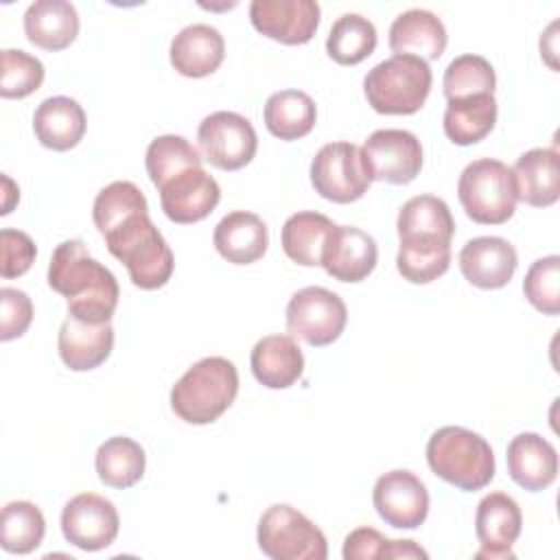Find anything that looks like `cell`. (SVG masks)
Listing matches in <instances>:
<instances>
[{
	"instance_id": "obj_3",
	"label": "cell",
	"mask_w": 560,
	"mask_h": 560,
	"mask_svg": "<svg viewBox=\"0 0 560 560\" xmlns=\"http://www.w3.org/2000/svg\"><path fill=\"white\" fill-rule=\"evenodd\" d=\"M101 234L109 254L127 267V273L136 287L153 291L171 280L175 267L173 252L151 221L149 208L120 217Z\"/></svg>"
},
{
	"instance_id": "obj_9",
	"label": "cell",
	"mask_w": 560,
	"mask_h": 560,
	"mask_svg": "<svg viewBox=\"0 0 560 560\" xmlns=\"http://www.w3.org/2000/svg\"><path fill=\"white\" fill-rule=\"evenodd\" d=\"M311 184L315 192L332 203L361 199L372 184L361 147L352 142H328L311 162Z\"/></svg>"
},
{
	"instance_id": "obj_10",
	"label": "cell",
	"mask_w": 560,
	"mask_h": 560,
	"mask_svg": "<svg viewBox=\"0 0 560 560\" xmlns=\"http://www.w3.org/2000/svg\"><path fill=\"white\" fill-rule=\"evenodd\" d=\"M346 322V302L324 287H304L287 304V330L315 348L337 341Z\"/></svg>"
},
{
	"instance_id": "obj_13",
	"label": "cell",
	"mask_w": 560,
	"mask_h": 560,
	"mask_svg": "<svg viewBox=\"0 0 560 560\" xmlns=\"http://www.w3.org/2000/svg\"><path fill=\"white\" fill-rule=\"evenodd\" d=\"M118 527L120 518L114 503L101 494L81 492L63 505V538L83 551H98L109 547L118 536Z\"/></svg>"
},
{
	"instance_id": "obj_31",
	"label": "cell",
	"mask_w": 560,
	"mask_h": 560,
	"mask_svg": "<svg viewBox=\"0 0 560 560\" xmlns=\"http://www.w3.org/2000/svg\"><path fill=\"white\" fill-rule=\"evenodd\" d=\"M332 228L335 223L322 212H311V210L295 212L282 225V234H280L282 249L293 262L302 267L322 265L324 245Z\"/></svg>"
},
{
	"instance_id": "obj_7",
	"label": "cell",
	"mask_w": 560,
	"mask_h": 560,
	"mask_svg": "<svg viewBox=\"0 0 560 560\" xmlns=\"http://www.w3.org/2000/svg\"><path fill=\"white\" fill-rule=\"evenodd\" d=\"M457 197L475 223L501 225L516 210V184L508 164L492 158L470 162L457 182Z\"/></svg>"
},
{
	"instance_id": "obj_6",
	"label": "cell",
	"mask_w": 560,
	"mask_h": 560,
	"mask_svg": "<svg viewBox=\"0 0 560 560\" xmlns=\"http://www.w3.org/2000/svg\"><path fill=\"white\" fill-rule=\"evenodd\" d=\"M431 83L433 74L424 59L413 55H392L365 74L363 92L374 112L409 116L424 105Z\"/></svg>"
},
{
	"instance_id": "obj_41",
	"label": "cell",
	"mask_w": 560,
	"mask_h": 560,
	"mask_svg": "<svg viewBox=\"0 0 560 560\" xmlns=\"http://www.w3.org/2000/svg\"><path fill=\"white\" fill-rule=\"evenodd\" d=\"M33 322L31 298L13 287L0 289V339L11 341L22 337Z\"/></svg>"
},
{
	"instance_id": "obj_19",
	"label": "cell",
	"mask_w": 560,
	"mask_h": 560,
	"mask_svg": "<svg viewBox=\"0 0 560 560\" xmlns=\"http://www.w3.org/2000/svg\"><path fill=\"white\" fill-rule=\"evenodd\" d=\"M462 276L479 289L505 287L518 265L516 249L501 236H477L470 238L459 252Z\"/></svg>"
},
{
	"instance_id": "obj_32",
	"label": "cell",
	"mask_w": 560,
	"mask_h": 560,
	"mask_svg": "<svg viewBox=\"0 0 560 560\" xmlns=\"http://www.w3.org/2000/svg\"><path fill=\"white\" fill-rule=\"evenodd\" d=\"M94 466H96L98 479L105 486L118 488V490L131 488L144 475V466H147L144 448L127 435H114L98 446Z\"/></svg>"
},
{
	"instance_id": "obj_33",
	"label": "cell",
	"mask_w": 560,
	"mask_h": 560,
	"mask_svg": "<svg viewBox=\"0 0 560 560\" xmlns=\"http://www.w3.org/2000/svg\"><path fill=\"white\" fill-rule=\"evenodd\" d=\"M376 48L374 24L359 13H343L330 26L326 39L328 57L339 66H357Z\"/></svg>"
},
{
	"instance_id": "obj_42",
	"label": "cell",
	"mask_w": 560,
	"mask_h": 560,
	"mask_svg": "<svg viewBox=\"0 0 560 560\" xmlns=\"http://www.w3.org/2000/svg\"><path fill=\"white\" fill-rule=\"evenodd\" d=\"M2 184H4V203H2V210H0V214H9L11 212V201L7 199L11 192H20L15 186H13V182L7 177V175H2ZM13 197H20V195H13Z\"/></svg>"
},
{
	"instance_id": "obj_14",
	"label": "cell",
	"mask_w": 560,
	"mask_h": 560,
	"mask_svg": "<svg viewBox=\"0 0 560 560\" xmlns=\"http://www.w3.org/2000/svg\"><path fill=\"white\" fill-rule=\"evenodd\" d=\"M372 503L387 525L416 529L429 514V490L420 477L398 468L376 479Z\"/></svg>"
},
{
	"instance_id": "obj_26",
	"label": "cell",
	"mask_w": 560,
	"mask_h": 560,
	"mask_svg": "<svg viewBox=\"0 0 560 560\" xmlns=\"http://www.w3.org/2000/svg\"><path fill=\"white\" fill-rule=\"evenodd\" d=\"M88 118L83 107L70 96H50L33 114V131L42 147L70 151L85 133Z\"/></svg>"
},
{
	"instance_id": "obj_27",
	"label": "cell",
	"mask_w": 560,
	"mask_h": 560,
	"mask_svg": "<svg viewBox=\"0 0 560 560\" xmlns=\"http://www.w3.org/2000/svg\"><path fill=\"white\" fill-rule=\"evenodd\" d=\"M24 33L44 50H63L79 35V13L66 0H35L24 13Z\"/></svg>"
},
{
	"instance_id": "obj_35",
	"label": "cell",
	"mask_w": 560,
	"mask_h": 560,
	"mask_svg": "<svg viewBox=\"0 0 560 560\" xmlns=\"http://www.w3.org/2000/svg\"><path fill=\"white\" fill-rule=\"evenodd\" d=\"M444 96L448 101H462L477 94H494L497 74L492 63L481 55H459L444 70L442 79Z\"/></svg>"
},
{
	"instance_id": "obj_12",
	"label": "cell",
	"mask_w": 560,
	"mask_h": 560,
	"mask_svg": "<svg viewBox=\"0 0 560 560\" xmlns=\"http://www.w3.org/2000/svg\"><path fill=\"white\" fill-rule=\"evenodd\" d=\"M372 182L409 184L422 168V144L407 129H376L361 147Z\"/></svg>"
},
{
	"instance_id": "obj_2",
	"label": "cell",
	"mask_w": 560,
	"mask_h": 560,
	"mask_svg": "<svg viewBox=\"0 0 560 560\" xmlns=\"http://www.w3.org/2000/svg\"><path fill=\"white\" fill-rule=\"evenodd\" d=\"M48 287L68 300V313L88 324L112 319L120 289L116 276L92 258L81 238L55 247L48 265Z\"/></svg>"
},
{
	"instance_id": "obj_21",
	"label": "cell",
	"mask_w": 560,
	"mask_h": 560,
	"mask_svg": "<svg viewBox=\"0 0 560 560\" xmlns=\"http://www.w3.org/2000/svg\"><path fill=\"white\" fill-rule=\"evenodd\" d=\"M171 66L188 79H201L219 70L225 57L223 35L210 24H190L171 42Z\"/></svg>"
},
{
	"instance_id": "obj_16",
	"label": "cell",
	"mask_w": 560,
	"mask_h": 560,
	"mask_svg": "<svg viewBox=\"0 0 560 560\" xmlns=\"http://www.w3.org/2000/svg\"><path fill=\"white\" fill-rule=\"evenodd\" d=\"M160 203L164 214L179 225L206 219L221 199L217 179L201 166H190L166 179L160 188Z\"/></svg>"
},
{
	"instance_id": "obj_29",
	"label": "cell",
	"mask_w": 560,
	"mask_h": 560,
	"mask_svg": "<svg viewBox=\"0 0 560 560\" xmlns=\"http://www.w3.org/2000/svg\"><path fill=\"white\" fill-rule=\"evenodd\" d=\"M262 118L271 136L280 140H300L313 131L317 107L302 90H280L267 98Z\"/></svg>"
},
{
	"instance_id": "obj_8",
	"label": "cell",
	"mask_w": 560,
	"mask_h": 560,
	"mask_svg": "<svg viewBox=\"0 0 560 560\" xmlns=\"http://www.w3.org/2000/svg\"><path fill=\"white\" fill-rule=\"evenodd\" d=\"M258 547L271 560H326L324 532L287 503L267 508L258 521Z\"/></svg>"
},
{
	"instance_id": "obj_5",
	"label": "cell",
	"mask_w": 560,
	"mask_h": 560,
	"mask_svg": "<svg viewBox=\"0 0 560 560\" xmlns=\"http://www.w3.org/2000/svg\"><path fill=\"white\" fill-rule=\"evenodd\" d=\"M427 462L446 483L475 492L494 477V453L486 438L464 427H442L427 442Z\"/></svg>"
},
{
	"instance_id": "obj_22",
	"label": "cell",
	"mask_w": 560,
	"mask_h": 560,
	"mask_svg": "<svg viewBox=\"0 0 560 560\" xmlns=\"http://www.w3.org/2000/svg\"><path fill=\"white\" fill-rule=\"evenodd\" d=\"M57 348L61 361L74 372H88L107 361L114 348V328L105 324H88L72 315L61 324Z\"/></svg>"
},
{
	"instance_id": "obj_30",
	"label": "cell",
	"mask_w": 560,
	"mask_h": 560,
	"mask_svg": "<svg viewBox=\"0 0 560 560\" xmlns=\"http://www.w3.org/2000/svg\"><path fill=\"white\" fill-rule=\"evenodd\" d=\"M494 122H497L494 94H477L462 101H448L442 127L451 142L459 147H468L483 140L494 129Z\"/></svg>"
},
{
	"instance_id": "obj_34",
	"label": "cell",
	"mask_w": 560,
	"mask_h": 560,
	"mask_svg": "<svg viewBox=\"0 0 560 560\" xmlns=\"http://www.w3.org/2000/svg\"><path fill=\"white\" fill-rule=\"evenodd\" d=\"M46 534L42 510L31 501H11L0 514V545L7 553L35 551Z\"/></svg>"
},
{
	"instance_id": "obj_36",
	"label": "cell",
	"mask_w": 560,
	"mask_h": 560,
	"mask_svg": "<svg viewBox=\"0 0 560 560\" xmlns=\"http://www.w3.org/2000/svg\"><path fill=\"white\" fill-rule=\"evenodd\" d=\"M144 166L151 184L160 188L166 179H171L179 171L190 166H201V155L184 136L166 133L151 140V144L147 147Z\"/></svg>"
},
{
	"instance_id": "obj_24",
	"label": "cell",
	"mask_w": 560,
	"mask_h": 560,
	"mask_svg": "<svg viewBox=\"0 0 560 560\" xmlns=\"http://www.w3.org/2000/svg\"><path fill=\"white\" fill-rule=\"evenodd\" d=\"M212 243L228 262L252 265L265 256L269 245V232L258 214L234 210L217 223Z\"/></svg>"
},
{
	"instance_id": "obj_37",
	"label": "cell",
	"mask_w": 560,
	"mask_h": 560,
	"mask_svg": "<svg viewBox=\"0 0 560 560\" xmlns=\"http://www.w3.org/2000/svg\"><path fill=\"white\" fill-rule=\"evenodd\" d=\"M346 560L372 558H429V553L413 540H392L374 527H357L343 540Z\"/></svg>"
},
{
	"instance_id": "obj_39",
	"label": "cell",
	"mask_w": 560,
	"mask_h": 560,
	"mask_svg": "<svg viewBox=\"0 0 560 560\" xmlns=\"http://www.w3.org/2000/svg\"><path fill=\"white\" fill-rule=\"evenodd\" d=\"M523 293L536 311L545 315H558L560 313V256L551 254L532 262L523 280Z\"/></svg>"
},
{
	"instance_id": "obj_25",
	"label": "cell",
	"mask_w": 560,
	"mask_h": 560,
	"mask_svg": "<svg viewBox=\"0 0 560 560\" xmlns=\"http://www.w3.org/2000/svg\"><path fill=\"white\" fill-rule=\"evenodd\" d=\"M256 381L269 389L291 387L304 372V354L291 335H267L249 357Z\"/></svg>"
},
{
	"instance_id": "obj_40",
	"label": "cell",
	"mask_w": 560,
	"mask_h": 560,
	"mask_svg": "<svg viewBox=\"0 0 560 560\" xmlns=\"http://www.w3.org/2000/svg\"><path fill=\"white\" fill-rule=\"evenodd\" d=\"M37 256L33 238L22 230L4 228L0 232V276L18 278L24 276Z\"/></svg>"
},
{
	"instance_id": "obj_17",
	"label": "cell",
	"mask_w": 560,
	"mask_h": 560,
	"mask_svg": "<svg viewBox=\"0 0 560 560\" xmlns=\"http://www.w3.org/2000/svg\"><path fill=\"white\" fill-rule=\"evenodd\" d=\"M523 514L505 492L486 494L475 512V534L481 549L475 558H514L512 545L521 536Z\"/></svg>"
},
{
	"instance_id": "obj_15",
	"label": "cell",
	"mask_w": 560,
	"mask_h": 560,
	"mask_svg": "<svg viewBox=\"0 0 560 560\" xmlns=\"http://www.w3.org/2000/svg\"><path fill=\"white\" fill-rule=\"evenodd\" d=\"M319 4L315 0H254L249 4L252 26L280 44L300 46L313 39L319 26Z\"/></svg>"
},
{
	"instance_id": "obj_1",
	"label": "cell",
	"mask_w": 560,
	"mask_h": 560,
	"mask_svg": "<svg viewBox=\"0 0 560 560\" xmlns=\"http://www.w3.org/2000/svg\"><path fill=\"white\" fill-rule=\"evenodd\" d=\"M396 230L400 238L396 267L405 280L429 284L446 273L455 219L444 199L433 195L411 197L398 212Z\"/></svg>"
},
{
	"instance_id": "obj_18",
	"label": "cell",
	"mask_w": 560,
	"mask_h": 560,
	"mask_svg": "<svg viewBox=\"0 0 560 560\" xmlns=\"http://www.w3.org/2000/svg\"><path fill=\"white\" fill-rule=\"evenodd\" d=\"M376 260V241L354 225H335L322 254V267L339 282L365 280L374 271Z\"/></svg>"
},
{
	"instance_id": "obj_23",
	"label": "cell",
	"mask_w": 560,
	"mask_h": 560,
	"mask_svg": "<svg viewBox=\"0 0 560 560\" xmlns=\"http://www.w3.org/2000/svg\"><path fill=\"white\" fill-rule=\"evenodd\" d=\"M448 35L442 20L427 9H409L389 26V48L394 55H413L435 61L446 48Z\"/></svg>"
},
{
	"instance_id": "obj_11",
	"label": "cell",
	"mask_w": 560,
	"mask_h": 560,
	"mask_svg": "<svg viewBox=\"0 0 560 560\" xmlns=\"http://www.w3.org/2000/svg\"><path fill=\"white\" fill-rule=\"evenodd\" d=\"M197 140L203 158L221 171L247 166L258 149L254 125L236 112H214L199 122Z\"/></svg>"
},
{
	"instance_id": "obj_20",
	"label": "cell",
	"mask_w": 560,
	"mask_h": 560,
	"mask_svg": "<svg viewBox=\"0 0 560 560\" xmlns=\"http://www.w3.org/2000/svg\"><path fill=\"white\" fill-rule=\"evenodd\" d=\"M505 459L512 481L529 492L549 488L558 477V453L538 433H518L512 438Z\"/></svg>"
},
{
	"instance_id": "obj_38",
	"label": "cell",
	"mask_w": 560,
	"mask_h": 560,
	"mask_svg": "<svg viewBox=\"0 0 560 560\" xmlns=\"http://www.w3.org/2000/svg\"><path fill=\"white\" fill-rule=\"evenodd\" d=\"M42 81H44V63L37 57L20 48L2 50V79H0L2 98H26L35 90H39Z\"/></svg>"
},
{
	"instance_id": "obj_4",
	"label": "cell",
	"mask_w": 560,
	"mask_h": 560,
	"mask_svg": "<svg viewBox=\"0 0 560 560\" xmlns=\"http://www.w3.org/2000/svg\"><path fill=\"white\" fill-rule=\"evenodd\" d=\"M236 394V365L225 357H206L173 385L171 407L188 424H210L230 409Z\"/></svg>"
},
{
	"instance_id": "obj_28",
	"label": "cell",
	"mask_w": 560,
	"mask_h": 560,
	"mask_svg": "<svg viewBox=\"0 0 560 560\" xmlns=\"http://www.w3.org/2000/svg\"><path fill=\"white\" fill-rule=\"evenodd\" d=\"M516 197L534 208H547L560 197V171L556 149H529L525 151L514 168Z\"/></svg>"
}]
</instances>
